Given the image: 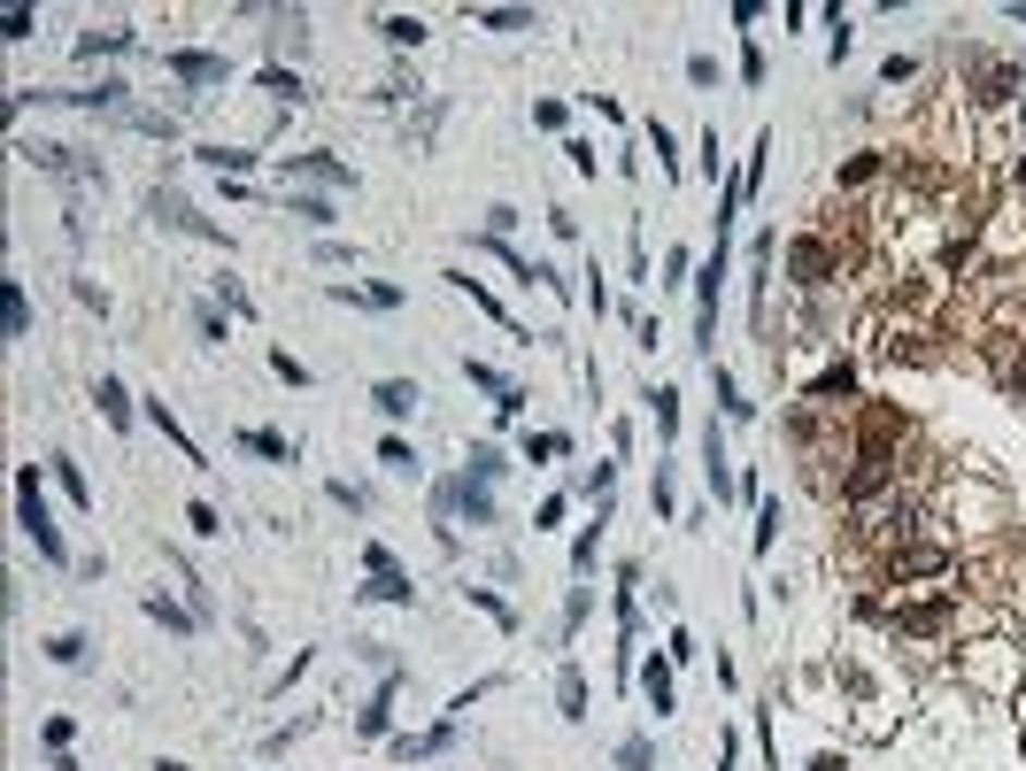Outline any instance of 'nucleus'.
Listing matches in <instances>:
<instances>
[{"mask_svg": "<svg viewBox=\"0 0 1026 771\" xmlns=\"http://www.w3.org/2000/svg\"><path fill=\"white\" fill-rule=\"evenodd\" d=\"M47 663H62V671L85 663V633H54V641H47Z\"/></svg>", "mask_w": 1026, "mask_h": 771, "instance_id": "30", "label": "nucleus"}, {"mask_svg": "<svg viewBox=\"0 0 1026 771\" xmlns=\"http://www.w3.org/2000/svg\"><path fill=\"white\" fill-rule=\"evenodd\" d=\"M94 401H101V416H109V424H132V394H124L116 378H101V386H94Z\"/></svg>", "mask_w": 1026, "mask_h": 771, "instance_id": "27", "label": "nucleus"}, {"mask_svg": "<svg viewBox=\"0 0 1026 771\" xmlns=\"http://www.w3.org/2000/svg\"><path fill=\"white\" fill-rule=\"evenodd\" d=\"M880 178H888V154H880V147H865V154H849V162L833 170V194H873Z\"/></svg>", "mask_w": 1026, "mask_h": 771, "instance_id": "10", "label": "nucleus"}, {"mask_svg": "<svg viewBox=\"0 0 1026 771\" xmlns=\"http://www.w3.org/2000/svg\"><path fill=\"white\" fill-rule=\"evenodd\" d=\"M1018 94H1026V70H1018V62H980L973 109H1003V101H1018Z\"/></svg>", "mask_w": 1026, "mask_h": 771, "instance_id": "7", "label": "nucleus"}, {"mask_svg": "<svg viewBox=\"0 0 1026 771\" xmlns=\"http://www.w3.org/2000/svg\"><path fill=\"white\" fill-rule=\"evenodd\" d=\"M286 216H301V224H317V232H324V224H332V201H317V194H294V201H286Z\"/></svg>", "mask_w": 1026, "mask_h": 771, "instance_id": "29", "label": "nucleus"}, {"mask_svg": "<svg viewBox=\"0 0 1026 771\" xmlns=\"http://www.w3.org/2000/svg\"><path fill=\"white\" fill-rule=\"evenodd\" d=\"M556 710H564V718H571V725H579V718H586V679H579V671H571V663H564V671H556Z\"/></svg>", "mask_w": 1026, "mask_h": 771, "instance_id": "22", "label": "nucleus"}, {"mask_svg": "<svg viewBox=\"0 0 1026 771\" xmlns=\"http://www.w3.org/2000/svg\"><path fill=\"white\" fill-rule=\"evenodd\" d=\"M239 448H247V456H263V463H294V440H286V433H263V424H247Z\"/></svg>", "mask_w": 1026, "mask_h": 771, "instance_id": "18", "label": "nucleus"}, {"mask_svg": "<svg viewBox=\"0 0 1026 771\" xmlns=\"http://www.w3.org/2000/svg\"><path fill=\"white\" fill-rule=\"evenodd\" d=\"M448 741H456V718H448V725H433V733H401V741H394V756H401V763H424V756H441Z\"/></svg>", "mask_w": 1026, "mask_h": 771, "instance_id": "14", "label": "nucleus"}, {"mask_svg": "<svg viewBox=\"0 0 1026 771\" xmlns=\"http://www.w3.org/2000/svg\"><path fill=\"white\" fill-rule=\"evenodd\" d=\"M648 139H656V162H664V178H679V154H671V132H664V124H648Z\"/></svg>", "mask_w": 1026, "mask_h": 771, "instance_id": "43", "label": "nucleus"}, {"mask_svg": "<svg viewBox=\"0 0 1026 771\" xmlns=\"http://www.w3.org/2000/svg\"><path fill=\"white\" fill-rule=\"evenodd\" d=\"M1011 24H1026V0H1018V9H1011Z\"/></svg>", "mask_w": 1026, "mask_h": 771, "instance_id": "50", "label": "nucleus"}, {"mask_svg": "<svg viewBox=\"0 0 1026 771\" xmlns=\"http://www.w3.org/2000/svg\"><path fill=\"white\" fill-rule=\"evenodd\" d=\"M509 463H502V448L494 440H471V456H463V478H479V486H494Z\"/></svg>", "mask_w": 1026, "mask_h": 771, "instance_id": "20", "label": "nucleus"}, {"mask_svg": "<svg viewBox=\"0 0 1026 771\" xmlns=\"http://www.w3.org/2000/svg\"><path fill=\"white\" fill-rule=\"evenodd\" d=\"M463 378H471L479 394H494V416H502V424H518V416H526V386H509L494 363H463Z\"/></svg>", "mask_w": 1026, "mask_h": 771, "instance_id": "9", "label": "nucleus"}, {"mask_svg": "<svg viewBox=\"0 0 1026 771\" xmlns=\"http://www.w3.org/2000/svg\"><path fill=\"white\" fill-rule=\"evenodd\" d=\"M147 416H154V424H162V440H170V448H178V456H186V463H209V456H201V448H194V440H186V424H178V416H170V409H162V401H147Z\"/></svg>", "mask_w": 1026, "mask_h": 771, "instance_id": "23", "label": "nucleus"}, {"mask_svg": "<svg viewBox=\"0 0 1026 771\" xmlns=\"http://www.w3.org/2000/svg\"><path fill=\"white\" fill-rule=\"evenodd\" d=\"M16 525L39 540V556H47V563H70L62 525H54V509H47V494H39V463H24V471H16Z\"/></svg>", "mask_w": 1026, "mask_h": 771, "instance_id": "4", "label": "nucleus"}, {"mask_svg": "<svg viewBox=\"0 0 1026 771\" xmlns=\"http://www.w3.org/2000/svg\"><path fill=\"white\" fill-rule=\"evenodd\" d=\"M271 371H279V378H286V386H309V363H294V356H286V348H279V356H271Z\"/></svg>", "mask_w": 1026, "mask_h": 771, "instance_id": "45", "label": "nucleus"}, {"mask_svg": "<svg viewBox=\"0 0 1026 771\" xmlns=\"http://www.w3.org/2000/svg\"><path fill=\"white\" fill-rule=\"evenodd\" d=\"M162 70H170V77H186V85H224V77H232V70H224V54H201V47L162 54Z\"/></svg>", "mask_w": 1026, "mask_h": 771, "instance_id": "11", "label": "nucleus"}, {"mask_svg": "<svg viewBox=\"0 0 1026 771\" xmlns=\"http://www.w3.org/2000/svg\"><path fill=\"white\" fill-rule=\"evenodd\" d=\"M39 741H47V756H54V748H70V718H47V725H39Z\"/></svg>", "mask_w": 1026, "mask_h": 771, "instance_id": "48", "label": "nucleus"}, {"mask_svg": "<svg viewBox=\"0 0 1026 771\" xmlns=\"http://www.w3.org/2000/svg\"><path fill=\"white\" fill-rule=\"evenodd\" d=\"M857 263V224H841V209H833V224H818V232H795L788 239V278L803 286V294H826V286H841V271Z\"/></svg>", "mask_w": 1026, "mask_h": 771, "instance_id": "1", "label": "nucleus"}, {"mask_svg": "<svg viewBox=\"0 0 1026 771\" xmlns=\"http://www.w3.org/2000/svg\"><path fill=\"white\" fill-rule=\"evenodd\" d=\"M154 771H186V763H154Z\"/></svg>", "mask_w": 1026, "mask_h": 771, "instance_id": "51", "label": "nucleus"}, {"mask_svg": "<svg viewBox=\"0 0 1026 771\" xmlns=\"http://www.w3.org/2000/svg\"><path fill=\"white\" fill-rule=\"evenodd\" d=\"M880 77H888V85H911V77H918V62H911V54H888V62H880Z\"/></svg>", "mask_w": 1026, "mask_h": 771, "instance_id": "44", "label": "nucleus"}, {"mask_svg": "<svg viewBox=\"0 0 1026 771\" xmlns=\"http://www.w3.org/2000/svg\"><path fill=\"white\" fill-rule=\"evenodd\" d=\"M147 618H162L170 633H194V610H178V602H162V594H147Z\"/></svg>", "mask_w": 1026, "mask_h": 771, "instance_id": "31", "label": "nucleus"}, {"mask_svg": "<svg viewBox=\"0 0 1026 771\" xmlns=\"http://www.w3.org/2000/svg\"><path fill=\"white\" fill-rule=\"evenodd\" d=\"M441 518H463V525H494V494L479 478H448L441 486Z\"/></svg>", "mask_w": 1026, "mask_h": 771, "instance_id": "8", "label": "nucleus"}, {"mask_svg": "<svg viewBox=\"0 0 1026 771\" xmlns=\"http://www.w3.org/2000/svg\"><path fill=\"white\" fill-rule=\"evenodd\" d=\"M217 301H224V309H232V316H247V309H255V301H247V286H239V278H217Z\"/></svg>", "mask_w": 1026, "mask_h": 771, "instance_id": "42", "label": "nucleus"}, {"mask_svg": "<svg viewBox=\"0 0 1026 771\" xmlns=\"http://www.w3.org/2000/svg\"><path fill=\"white\" fill-rule=\"evenodd\" d=\"M648 401H656V424H664V433H679V394H671V386H648Z\"/></svg>", "mask_w": 1026, "mask_h": 771, "instance_id": "36", "label": "nucleus"}, {"mask_svg": "<svg viewBox=\"0 0 1026 771\" xmlns=\"http://www.w3.org/2000/svg\"><path fill=\"white\" fill-rule=\"evenodd\" d=\"M32 32H39L32 9H9V16H0V39H32Z\"/></svg>", "mask_w": 1026, "mask_h": 771, "instance_id": "41", "label": "nucleus"}, {"mask_svg": "<svg viewBox=\"0 0 1026 771\" xmlns=\"http://www.w3.org/2000/svg\"><path fill=\"white\" fill-rule=\"evenodd\" d=\"M1003 378H1011V401H1026V339H1011V363H1003Z\"/></svg>", "mask_w": 1026, "mask_h": 771, "instance_id": "37", "label": "nucleus"}, {"mask_svg": "<svg viewBox=\"0 0 1026 771\" xmlns=\"http://www.w3.org/2000/svg\"><path fill=\"white\" fill-rule=\"evenodd\" d=\"M718 409H726V416H749V409H756V401H741V386H733V371H718Z\"/></svg>", "mask_w": 1026, "mask_h": 771, "instance_id": "38", "label": "nucleus"}, {"mask_svg": "<svg viewBox=\"0 0 1026 771\" xmlns=\"http://www.w3.org/2000/svg\"><path fill=\"white\" fill-rule=\"evenodd\" d=\"M718 294H726V239L710 247V263L695 271V339H703V348L718 339Z\"/></svg>", "mask_w": 1026, "mask_h": 771, "instance_id": "5", "label": "nucleus"}, {"mask_svg": "<svg viewBox=\"0 0 1026 771\" xmlns=\"http://www.w3.org/2000/svg\"><path fill=\"white\" fill-rule=\"evenodd\" d=\"M849 394H857V371H849V363H826L803 401H811V409H849Z\"/></svg>", "mask_w": 1026, "mask_h": 771, "instance_id": "12", "label": "nucleus"}, {"mask_svg": "<svg viewBox=\"0 0 1026 771\" xmlns=\"http://www.w3.org/2000/svg\"><path fill=\"white\" fill-rule=\"evenodd\" d=\"M147 216H154L162 232H186V239H224V232H217V224H209V216H201L194 201H178V194H162V186L147 194Z\"/></svg>", "mask_w": 1026, "mask_h": 771, "instance_id": "6", "label": "nucleus"}, {"mask_svg": "<svg viewBox=\"0 0 1026 771\" xmlns=\"http://www.w3.org/2000/svg\"><path fill=\"white\" fill-rule=\"evenodd\" d=\"M471 24H486V32H533V9H471Z\"/></svg>", "mask_w": 1026, "mask_h": 771, "instance_id": "25", "label": "nucleus"}, {"mask_svg": "<svg viewBox=\"0 0 1026 771\" xmlns=\"http://www.w3.org/2000/svg\"><path fill=\"white\" fill-rule=\"evenodd\" d=\"M186 525H194L201 540H217V533H224V518H217V509H209V501H186Z\"/></svg>", "mask_w": 1026, "mask_h": 771, "instance_id": "35", "label": "nucleus"}, {"mask_svg": "<svg viewBox=\"0 0 1026 771\" xmlns=\"http://www.w3.org/2000/svg\"><path fill=\"white\" fill-rule=\"evenodd\" d=\"M556 525H564V494H548V501H541V518H533V533H556Z\"/></svg>", "mask_w": 1026, "mask_h": 771, "instance_id": "46", "label": "nucleus"}, {"mask_svg": "<svg viewBox=\"0 0 1026 771\" xmlns=\"http://www.w3.org/2000/svg\"><path fill=\"white\" fill-rule=\"evenodd\" d=\"M409 594H417V586H409L401 571H379V579L363 586V602H409Z\"/></svg>", "mask_w": 1026, "mask_h": 771, "instance_id": "28", "label": "nucleus"}, {"mask_svg": "<svg viewBox=\"0 0 1026 771\" xmlns=\"http://www.w3.org/2000/svg\"><path fill=\"white\" fill-rule=\"evenodd\" d=\"M379 463H386V471H409V478H417V448H409V440H379Z\"/></svg>", "mask_w": 1026, "mask_h": 771, "instance_id": "33", "label": "nucleus"}, {"mask_svg": "<svg viewBox=\"0 0 1026 771\" xmlns=\"http://www.w3.org/2000/svg\"><path fill=\"white\" fill-rule=\"evenodd\" d=\"M356 725H363L371 741H386V733H394V671H386V687H379V695L356 710Z\"/></svg>", "mask_w": 1026, "mask_h": 771, "instance_id": "15", "label": "nucleus"}, {"mask_svg": "<svg viewBox=\"0 0 1026 771\" xmlns=\"http://www.w3.org/2000/svg\"><path fill=\"white\" fill-rule=\"evenodd\" d=\"M263 94H279V101H301V77H294V70H279V62H271V70H263Z\"/></svg>", "mask_w": 1026, "mask_h": 771, "instance_id": "34", "label": "nucleus"}, {"mask_svg": "<svg viewBox=\"0 0 1026 771\" xmlns=\"http://www.w3.org/2000/svg\"><path fill=\"white\" fill-rule=\"evenodd\" d=\"M379 39L386 47H417L424 39V16H379Z\"/></svg>", "mask_w": 1026, "mask_h": 771, "instance_id": "26", "label": "nucleus"}, {"mask_svg": "<svg viewBox=\"0 0 1026 771\" xmlns=\"http://www.w3.org/2000/svg\"><path fill=\"white\" fill-rule=\"evenodd\" d=\"M417 401H424V394H417V378H379V386H371V409H379V416H394V424H401Z\"/></svg>", "mask_w": 1026, "mask_h": 771, "instance_id": "13", "label": "nucleus"}, {"mask_svg": "<svg viewBox=\"0 0 1026 771\" xmlns=\"http://www.w3.org/2000/svg\"><path fill=\"white\" fill-rule=\"evenodd\" d=\"M471 602H479V610H486L494 625H518V610H509V602H502V594H486V586H471Z\"/></svg>", "mask_w": 1026, "mask_h": 771, "instance_id": "40", "label": "nucleus"}, {"mask_svg": "<svg viewBox=\"0 0 1026 771\" xmlns=\"http://www.w3.org/2000/svg\"><path fill=\"white\" fill-rule=\"evenodd\" d=\"M895 641H911V648H942V641H957L965 625H973V602H957V594H911V602H895Z\"/></svg>", "mask_w": 1026, "mask_h": 771, "instance_id": "2", "label": "nucleus"}, {"mask_svg": "<svg viewBox=\"0 0 1026 771\" xmlns=\"http://www.w3.org/2000/svg\"><path fill=\"white\" fill-rule=\"evenodd\" d=\"M0 324H9V339H24V332H32V301H24V286H16V278L0 286Z\"/></svg>", "mask_w": 1026, "mask_h": 771, "instance_id": "21", "label": "nucleus"}, {"mask_svg": "<svg viewBox=\"0 0 1026 771\" xmlns=\"http://www.w3.org/2000/svg\"><path fill=\"white\" fill-rule=\"evenodd\" d=\"M950 571H957V548L934 540V533H918V540H903L880 563V586H934V579H950Z\"/></svg>", "mask_w": 1026, "mask_h": 771, "instance_id": "3", "label": "nucleus"}, {"mask_svg": "<svg viewBox=\"0 0 1026 771\" xmlns=\"http://www.w3.org/2000/svg\"><path fill=\"white\" fill-rule=\"evenodd\" d=\"M811 771H849V756H833V748H826V756H818Z\"/></svg>", "mask_w": 1026, "mask_h": 771, "instance_id": "49", "label": "nucleus"}, {"mask_svg": "<svg viewBox=\"0 0 1026 771\" xmlns=\"http://www.w3.org/2000/svg\"><path fill=\"white\" fill-rule=\"evenodd\" d=\"M826 32H833V47H826V54H833V62H841V54H849V16H841V9H833V16H826Z\"/></svg>", "mask_w": 1026, "mask_h": 771, "instance_id": "47", "label": "nucleus"}, {"mask_svg": "<svg viewBox=\"0 0 1026 771\" xmlns=\"http://www.w3.org/2000/svg\"><path fill=\"white\" fill-rule=\"evenodd\" d=\"M54 486L70 494V509H94V486H85V471H77L70 456H54Z\"/></svg>", "mask_w": 1026, "mask_h": 771, "instance_id": "24", "label": "nucleus"}, {"mask_svg": "<svg viewBox=\"0 0 1026 771\" xmlns=\"http://www.w3.org/2000/svg\"><path fill=\"white\" fill-rule=\"evenodd\" d=\"M641 695H648V710H656V718H671V710H679V702H671V656H664V663H641Z\"/></svg>", "mask_w": 1026, "mask_h": 771, "instance_id": "16", "label": "nucleus"}, {"mask_svg": "<svg viewBox=\"0 0 1026 771\" xmlns=\"http://www.w3.org/2000/svg\"><path fill=\"white\" fill-rule=\"evenodd\" d=\"M618 763H626V771H648V763H656V748L633 733V741H618Z\"/></svg>", "mask_w": 1026, "mask_h": 771, "instance_id": "39", "label": "nucleus"}, {"mask_svg": "<svg viewBox=\"0 0 1026 771\" xmlns=\"http://www.w3.org/2000/svg\"><path fill=\"white\" fill-rule=\"evenodd\" d=\"M286 170H301V178H317V186H356L348 162H332V154H286Z\"/></svg>", "mask_w": 1026, "mask_h": 771, "instance_id": "17", "label": "nucleus"}, {"mask_svg": "<svg viewBox=\"0 0 1026 771\" xmlns=\"http://www.w3.org/2000/svg\"><path fill=\"white\" fill-rule=\"evenodd\" d=\"M201 162H209V170H232V178H239L255 154H247V147H201Z\"/></svg>", "mask_w": 1026, "mask_h": 771, "instance_id": "32", "label": "nucleus"}, {"mask_svg": "<svg viewBox=\"0 0 1026 771\" xmlns=\"http://www.w3.org/2000/svg\"><path fill=\"white\" fill-rule=\"evenodd\" d=\"M124 47H132V32H124V24H94V32L77 39V54H85V62H101V54H124Z\"/></svg>", "mask_w": 1026, "mask_h": 771, "instance_id": "19", "label": "nucleus"}]
</instances>
